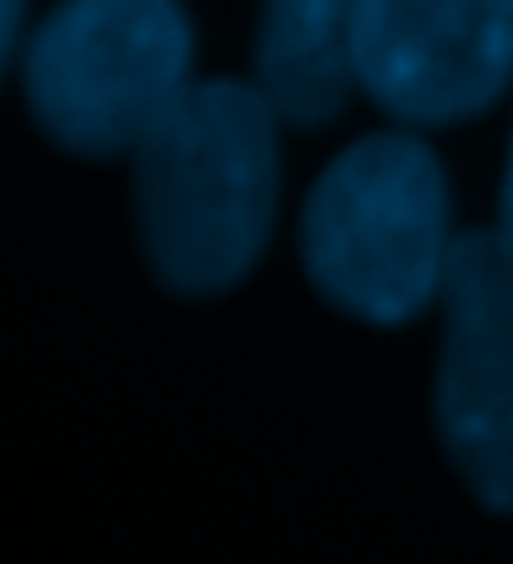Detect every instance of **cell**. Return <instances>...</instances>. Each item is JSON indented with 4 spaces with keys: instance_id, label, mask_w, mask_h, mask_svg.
<instances>
[{
    "instance_id": "obj_7",
    "label": "cell",
    "mask_w": 513,
    "mask_h": 564,
    "mask_svg": "<svg viewBox=\"0 0 513 564\" xmlns=\"http://www.w3.org/2000/svg\"><path fill=\"white\" fill-rule=\"evenodd\" d=\"M21 25H25V0H0V82L11 70L15 51H21Z\"/></svg>"
},
{
    "instance_id": "obj_2",
    "label": "cell",
    "mask_w": 513,
    "mask_h": 564,
    "mask_svg": "<svg viewBox=\"0 0 513 564\" xmlns=\"http://www.w3.org/2000/svg\"><path fill=\"white\" fill-rule=\"evenodd\" d=\"M448 258V182L418 137H362L307 192V278L342 313L408 323L444 293Z\"/></svg>"
},
{
    "instance_id": "obj_3",
    "label": "cell",
    "mask_w": 513,
    "mask_h": 564,
    "mask_svg": "<svg viewBox=\"0 0 513 564\" xmlns=\"http://www.w3.org/2000/svg\"><path fill=\"white\" fill-rule=\"evenodd\" d=\"M187 76L192 25L176 0H61L21 51L35 127L76 156L137 152Z\"/></svg>"
},
{
    "instance_id": "obj_6",
    "label": "cell",
    "mask_w": 513,
    "mask_h": 564,
    "mask_svg": "<svg viewBox=\"0 0 513 564\" xmlns=\"http://www.w3.org/2000/svg\"><path fill=\"white\" fill-rule=\"evenodd\" d=\"M362 0H262L256 91L287 127H327L358 86Z\"/></svg>"
},
{
    "instance_id": "obj_8",
    "label": "cell",
    "mask_w": 513,
    "mask_h": 564,
    "mask_svg": "<svg viewBox=\"0 0 513 564\" xmlns=\"http://www.w3.org/2000/svg\"><path fill=\"white\" fill-rule=\"evenodd\" d=\"M499 242L513 252V147H509V172H503V197H499Z\"/></svg>"
},
{
    "instance_id": "obj_1",
    "label": "cell",
    "mask_w": 513,
    "mask_h": 564,
    "mask_svg": "<svg viewBox=\"0 0 513 564\" xmlns=\"http://www.w3.org/2000/svg\"><path fill=\"white\" fill-rule=\"evenodd\" d=\"M137 232L152 272L182 297L247 278L277 212V111L256 86L201 82L131 152Z\"/></svg>"
},
{
    "instance_id": "obj_4",
    "label": "cell",
    "mask_w": 513,
    "mask_h": 564,
    "mask_svg": "<svg viewBox=\"0 0 513 564\" xmlns=\"http://www.w3.org/2000/svg\"><path fill=\"white\" fill-rule=\"evenodd\" d=\"M438 297V429L468 489L513 514V252L499 232L458 237Z\"/></svg>"
},
{
    "instance_id": "obj_5",
    "label": "cell",
    "mask_w": 513,
    "mask_h": 564,
    "mask_svg": "<svg viewBox=\"0 0 513 564\" xmlns=\"http://www.w3.org/2000/svg\"><path fill=\"white\" fill-rule=\"evenodd\" d=\"M513 82V0H362L358 86L408 127H454Z\"/></svg>"
}]
</instances>
